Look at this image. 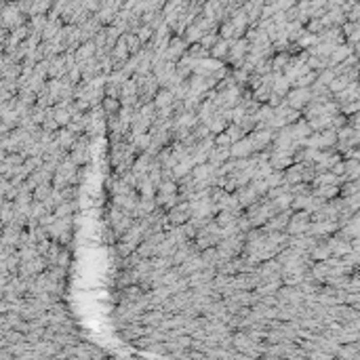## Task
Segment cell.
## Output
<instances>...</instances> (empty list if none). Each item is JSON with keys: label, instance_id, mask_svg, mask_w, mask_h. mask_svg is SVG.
<instances>
[{"label": "cell", "instance_id": "cell-26", "mask_svg": "<svg viewBox=\"0 0 360 360\" xmlns=\"http://www.w3.org/2000/svg\"><path fill=\"white\" fill-rule=\"evenodd\" d=\"M21 26V17H19V9L17 7H7L5 9V26Z\"/></svg>", "mask_w": 360, "mask_h": 360}, {"label": "cell", "instance_id": "cell-1", "mask_svg": "<svg viewBox=\"0 0 360 360\" xmlns=\"http://www.w3.org/2000/svg\"><path fill=\"white\" fill-rule=\"evenodd\" d=\"M339 141L337 137V129H324V131H314V135L305 137L303 146L305 148H318V150H329L331 146H335Z\"/></svg>", "mask_w": 360, "mask_h": 360}, {"label": "cell", "instance_id": "cell-11", "mask_svg": "<svg viewBox=\"0 0 360 360\" xmlns=\"http://www.w3.org/2000/svg\"><path fill=\"white\" fill-rule=\"evenodd\" d=\"M354 99H360V84L358 82H350L341 93H335V101L339 106H348Z\"/></svg>", "mask_w": 360, "mask_h": 360}, {"label": "cell", "instance_id": "cell-28", "mask_svg": "<svg viewBox=\"0 0 360 360\" xmlns=\"http://www.w3.org/2000/svg\"><path fill=\"white\" fill-rule=\"evenodd\" d=\"M291 61H293V59H291L289 55H278L276 59H272V67H274V72H284L286 70V67H289V63Z\"/></svg>", "mask_w": 360, "mask_h": 360}, {"label": "cell", "instance_id": "cell-8", "mask_svg": "<svg viewBox=\"0 0 360 360\" xmlns=\"http://www.w3.org/2000/svg\"><path fill=\"white\" fill-rule=\"evenodd\" d=\"M293 162H295V154H293V152L272 148V152H270V164H272L274 169L284 171V169H289Z\"/></svg>", "mask_w": 360, "mask_h": 360}, {"label": "cell", "instance_id": "cell-7", "mask_svg": "<svg viewBox=\"0 0 360 360\" xmlns=\"http://www.w3.org/2000/svg\"><path fill=\"white\" fill-rule=\"evenodd\" d=\"M230 150H232V158H249V156H253V154L257 152V148H255V141H253L251 133H249V135H245L243 139L234 141Z\"/></svg>", "mask_w": 360, "mask_h": 360}, {"label": "cell", "instance_id": "cell-19", "mask_svg": "<svg viewBox=\"0 0 360 360\" xmlns=\"http://www.w3.org/2000/svg\"><path fill=\"white\" fill-rule=\"evenodd\" d=\"M131 143L137 152H148L152 146V135L150 133H137L131 137Z\"/></svg>", "mask_w": 360, "mask_h": 360}, {"label": "cell", "instance_id": "cell-23", "mask_svg": "<svg viewBox=\"0 0 360 360\" xmlns=\"http://www.w3.org/2000/svg\"><path fill=\"white\" fill-rule=\"evenodd\" d=\"M164 312H160V310H154V312H148V314H143L141 316V322L146 324V327H152V329H156V327H160V324L164 322Z\"/></svg>", "mask_w": 360, "mask_h": 360}, {"label": "cell", "instance_id": "cell-22", "mask_svg": "<svg viewBox=\"0 0 360 360\" xmlns=\"http://www.w3.org/2000/svg\"><path fill=\"white\" fill-rule=\"evenodd\" d=\"M310 257L312 259H318V261H327L329 257H333V251H331V247H329V243H316L314 245V249L310 251Z\"/></svg>", "mask_w": 360, "mask_h": 360}, {"label": "cell", "instance_id": "cell-20", "mask_svg": "<svg viewBox=\"0 0 360 360\" xmlns=\"http://www.w3.org/2000/svg\"><path fill=\"white\" fill-rule=\"evenodd\" d=\"M341 190H339V183H329V185H316V190L312 192L314 196L322 198V200H329L333 196H337Z\"/></svg>", "mask_w": 360, "mask_h": 360}, {"label": "cell", "instance_id": "cell-2", "mask_svg": "<svg viewBox=\"0 0 360 360\" xmlns=\"http://www.w3.org/2000/svg\"><path fill=\"white\" fill-rule=\"evenodd\" d=\"M312 226V213L307 211H299L295 215H291L289 226H286V234L289 236H299V234H307Z\"/></svg>", "mask_w": 360, "mask_h": 360}, {"label": "cell", "instance_id": "cell-14", "mask_svg": "<svg viewBox=\"0 0 360 360\" xmlns=\"http://www.w3.org/2000/svg\"><path fill=\"white\" fill-rule=\"evenodd\" d=\"M175 93L171 89H162L156 93V97H154V106H156V110H164V108H173L175 104Z\"/></svg>", "mask_w": 360, "mask_h": 360}, {"label": "cell", "instance_id": "cell-5", "mask_svg": "<svg viewBox=\"0 0 360 360\" xmlns=\"http://www.w3.org/2000/svg\"><path fill=\"white\" fill-rule=\"evenodd\" d=\"M312 99H314L312 87H297L295 91H289V95L284 97L286 104H289L291 108H295V110H303Z\"/></svg>", "mask_w": 360, "mask_h": 360}, {"label": "cell", "instance_id": "cell-3", "mask_svg": "<svg viewBox=\"0 0 360 360\" xmlns=\"http://www.w3.org/2000/svg\"><path fill=\"white\" fill-rule=\"evenodd\" d=\"M166 217H169V224L171 226H183V224H187V221L192 219V204H190V200L177 202L173 209H169Z\"/></svg>", "mask_w": 360, "mask_h": 360}, {"label": "cell", "instance_id": "cell-6", "mask_svg": "<svg viewBox=\"0 0 360 360\" xmlns=\"http://www.w3.org/2000/svg\"><path fill=\"white\" fill-rule=\"evenodd\" d=\"M215 148V135H209L204 137V139H200L194 148H192V158L196 164H202V162H209V156L211 152Z\"/></svg>", "mask_w": 360, "mask_h": 360}, {"label": "cell", "instance_id": "cell-15", "mask_svg": "<svg viewBox=\"0 0 360 360\" xmlns=\"http://www.w3.org/2000/svg\"><path fill=\"white\" fill-rule=\"evenodd\" d=\"M230 158H232V150H230V148L215 146V148H213V152H211V156H209V162L217 169V166H221V164H226Z\"/></svg>", "mask_w": 360, "mask_h": 360}, {"label": "cell", "instance_id": "cell-13", "mask_svg": "<svg viewBox=\"0 0 360 360\" xmlns=\"http://www.w3.org/2000/svg\"><path fill=\"white\" fill-rule=\"evenodd\" d=\"M289 89H291V82H289V78L284 76V72H274V80H272V93L284 99V97L289 95Z\"/></svg>", "mask_w": 360, "mask_h": 360}, {"label": "cell", "instance_id": "cell-12", "mask_svg": "<svg viewBox=\"0 0 360 360\" xmlns=\"http://www.w3.org/2000/svg\"><path fill=\"white\" fill-rule=\"evenodd\" d=\"M179 270H181V274L183 276H190V274H194V272H198V270H202V268H207L204 266V259H202V255L196 251L190 259H185L181 266H177Z\"/></svg>", "mask_w": 360, "mask_h": 360}, {"label": "cell", "instance_id": "cell-4", "mask_svg": "<svg viewBox=\"0 0 360 360\" xmlns=\"http://www.w3.org/2000/svg\"><path fill=\"white\" fill-rule=\"evenodd\" d=\"M249 49H251L249 40H245V38H232L230 40V53H228L230 63L236 65V67H240V65L245 63L247 55H249Z\"/></svg>", "mask_w": 360, "mask_h": 360}, {"label": "cell", "instance_id": "cell-16", "mask_svg": "<svg viewBox=\"0 0 360 360\" xmlns=\"http://www.w3.org/2000/svg\"><path fill=\"white\" fill-rule=\"evenodd\" d=\"M95 51H97V44H95V42L82 44V46L76 51V63L82 67L84 63H89L91 59H95Z\"/></svg>", "mask_w": 360, "mask_h": 360}, {"label": "cell", "instance_id": "cell-17", "mask_svg": "<svg viewBox=\"0 0 360 360\" xmlns=\"http://www.w3.org/2000/svg\"><path fill=\"white\" fill-rule=\"evenodd\" d=\"M76 139H78V135L74 133V131H70V129H61L59 133H57V143H59V148L61 150H72L74 148V143H76Z\"/></svg>", "mask_w": 360, "mask_h": 360}, {"label": "cell", "instance_id": "cell-29", "mask_svg": "<svg viewBox=\"0 0 360 360\" xmlns=\"http://www.w3.org/2000/svg\"><path fill=\"white\" fill-rule=\"evenodd\" d=\"M67 263H70V253H67V251L63 249V251H59V257H57V263H55V266H63V268H67Z\"/></svg>", "mask_w": 360, "mask_h": 360}, {"label": "cell", "instance_id": "cell-18", "mask_svg": "<svg viewBox=\"0 0 360 360\" xmlns=\"http://www.w3.org/2000/svg\"><path fill=\"white\" fill-rule=\"evenodd\" d=\"M129 55H131V51H129V46H127V40L125 38H120L118 42H116V46H114V63L116 65H123L127 59H129Z\"/></svg>", "mask_w": 360, "mask_h": 360}, {"label": "cell", "instance_id": "cell-24", "mask_svg": "<svg viewBox=\"0 0 360 360\" xmlns=\"http://www.w3.org/2000/svg\"><path fill=\"white\" fill-rule=\"evenodd\" d=\"M228 53H230V40L228 38H219L217 42H215V46L211 49V57H228Z\"/></svg>", "mask_w": 360, "mask_h": 360}, {"label": "cell", "instance_id": "cell-27", "mask_svg": "<svg viewBox=\"0 0 360 360\" xmlns=\"http://www.w3.org/2000/svg\"><path fill=\"white\" fill-rule=\"evenodd\" d=\"M74 207H76V202L65 200V202H61V204H57V207H55V215L57 217H72Z\"/></svg>", "mask_w": 360, "mask_h": 360}, {"label": "cell", "instance_id": "cell-21", "mask_svg": "<svg viewBox=\"0 0 360 360\" xmlns=\"http://www.w3.org/2000/svg\"><path fill=\"white\" fill-rule=\"evenodd\" d=\"M350 53H352V49H350V46H346V44H337L335 51L331 53V57H329L331 67H333V65H339L341 61H346V59L350 57Z\"/></svg>", "mask_w": 360, "mask_h": 360}, {"label": "cell", "instance_id": "cell-9", "mask_svg": "<svg viewBox=\"0 0 360 360\" xmlns=\"http://www.w3.org/2000/svg\"><path fill=\"white\" fill-rule=\"evenodd\" d=\"M236 196H238V200H240V204H243V207H251V204H255V202H259L263 196L259 194L253 187V183H247V185H243V187H238L236 190Z\"/></svg>", "mask_w": 360, "mask_h": 360}, {"label": "cell", "instance_id": "cell-25", "mask_svg": "<svg viewBox=\"0 0 360 360\" xmlns=\"http://www.w3.org/2000/svg\"><path fill=\"white\" fill-rule=\"evenodd\" d=\"M53 190H55V185H51V183L36 185V187H34V200H46V198H51Z\"/></svg>", "mask_w": 360, "mask_h": 360}, {"label": "cell", "instance_id": "cell-10", "mask_svg": "<svg viewBox=\"0 0 360 360\" xmlns=\"http://www.w3.org/2000/svg\"><path fill=\"white\" fill-rule=\"evenodd\" d=\"M289 219H291V209L289 211H280L274 215L266 226H261L263 230L268 232H286V226H289Z\"/></svg>", "mask_w": 360, "mask_h": 360}]
</instances>
